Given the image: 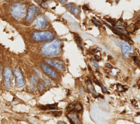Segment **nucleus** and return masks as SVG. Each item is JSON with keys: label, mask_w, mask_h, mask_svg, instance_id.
Here are the masks:
<instances>
[{"label": "nucleus", "mask_w": 140, "mask_h": 124, "mask_svg": "<svg viewBox=\"0 0 140 124\" xmlns=\"http://www.w3.org/2000/svg\"><path fill=\"white\" fill-rule=\"evenodd\" d=\"M53 37V33L48 31L33 32L31 35L32 39L36 42L49 41L52 39Z\"/></svg>", "instance_id": "2"}, {"label": "nucleus", "mask_w": 140, "mask_h": 124, "mask_svg": "<svg viewBox=\"0 0 140 124\" xmlns=\"http://www.w3.org/2000/svg\"><path fill=\"white\" fill-rule=\"evenodd\" d=\"M45 61L49 65L52 66L55 68L61 70L64 67V63L62 61L57 59H47L46 58Z\"/></svg>", "instance_id": "6"}, {"label": "nucleus", "mask_w": 140, "mask_h": 124, "mask_svg": "<svg viewBox=\"0 0 140 124\" xmlns=\"http://www.w3.org/2000/svg\"><path fill=\"white\" fill-rule=\"evenodd\" d=\"M57 103H54L51 105H47L46 106H41L40 107L42 110H54L57 108Z\"/></svg>", "instance_id": "15"}, {"label": "nucleus", "mask_w": 140, "mask_h": 124, "mask_svg": "<svg viewBox=\"0 0 140 124\" xmlns=\"http://www.w3.org/2000/svg\"><path fill=\"white\" fill-rule=\"evenodd\" d=\"M74 37H75V39L77 44V45L80 47V48L81 49H83V44H82V39H81L80 37L79 36V35H78L77 34L74 33Z\"/></svg>", "instance_id": "16"}, {"label": "nucleus", "mask_w": 140, "mask_h": 124, "mask_svg": "<svg viewBox=\"0 0 140 124\" xmlns=\"http://www.w3.org/2000/svg\"><path fill=\"white\" fill-rule=\"evenodd\" d=\"M94 83H95L96 84V85H99V86H101V85L100 83L99 82V81H98V80H97L96 79H95H95L94 80Z\"/></svg>", "instance_id": "26"}, {"label": "nucleus", "mask_w": 140, "mask_h": 124, "mask_svg": "<svg viewBox=\"0 0 140 124\" xmlns=\"http://www.w3.org/2000/svg\"><path fill=\"white\" fill-rule=\"evenodd\" d=\"M26 13L25 6L22 4H14L11 9L12 16L16 19H20L23 17Z\"/></svg>", "instance_id": "3"}, {"label": "nucleus", "mask_w": 140, "mask_h": 124, "mask_svg": "<svg viewBox=\"0 0 140 124\" xmlns=\"http://www.w3.org/2000/svg\"><path fill=\"white\" fill-rule=\"evenodd\" d=\"M40 9L37 7L35 6H30L29 7L27 11V16L26 18V21L27 22L30 21L33 19L35 18V17H37L38 15V14L40 12Z\"/></svg>", "instance_id": "5"}, {"label": "nucleus", "mask_w": 140, "mask_h": 124, "mask_svg": "<svg viewBox=\"0 0 140 124\" xmlns=\"http://www.w3.org/2000/svg\"><path fill=\"white\" fill-rule=\"evenodd\" d=\"M71 124H81L78 115L75 112H70L67 115Z\"/></svg>", "instance_id": "11"}, {"label": "nucleus", "mask_w": 140, "mask_h": 124, "mask_svg": "<svg viewBox=\"0 0 140 124\" xmlns=\"http://www.w3.org/2000/svg\"><path fill=\"white\" fill-rule=\"evenodd\" d=\"M86 83V85H87V89L88 90V91H89L90 93H91L93 95H94V96L95 98L98 97L99 95L97 94L96 92L95 89L93 85L92 82L90 81V80L89 79V80H87Z\"/></svg>", "instance_id": "14"}, {"label": "nucleus", "mask_w": 140, "mask_h": 124, "mask_svg": "<svg viewBox=\"0 0 140 124\" xmlns=\"http://www.w3.org/2000/svg\"><path fill=\"white\" fill-rule=\"evenodd\" d=\"M83 9L84 10H85V11H90V9L89 8V7H88V6L86 5V4H85V5H84V6H83Z\"/></svg>", "instance_id": "24"}, {"label": "nucleus", "mask_w": 140, "mask_h": 124, "mask_svg": "<svg viewBox=\"0 0 140 124\" xmlns=\"http://www.w3.org/2000/svg\"><path fill=\"white\" fill-rule=\"evenodd\" d=\"M41 67L43 71L48 76L53 79H56L57 78V75L56 72L54 71L52 68H50L48 65L42 63L41 65Z\"/></svg>", "instance_id": "7"}, {"label": "nucleus", "mask_w": 140, "mask_h": 124, "mask_svg": "<svg viewBox=\"0 0 140 124\" xmlns=\"http://www.w3.org/2000/svg\"><path fill=\"white\" fill-rule=\"evenodd\" d=\"M138 20H137V22H139V21H140V14H139V15L138 16Z\"/></svg>", "instance_id": "31"}, {"label": "nucleus", "mask_w": 140, "mask_h": 124, "mask_svg": "<svg viewBox=\"0 0 140 124\" xmlns=\"http://www.w3.org/2000/svg\"><path fill=\"white\" fill-rule=\"evenodd\" d=\"M95 59L96 60L98 61H100L101 60V57L98 55H95Z\"/></svg>", "instance_id": "27"}, {"label": "nucleus", "mask_w": 140, "mask_h": 124, "mask_svg": "<svg viewBox=\"0 0 140 124\" xmlns=\"http://www.w3.org/2000/svg\"><path fill=\"white\" fill-rule=\"evenodd\" d=\"M133 60L134 62L138 66L140 67V60L138 59V58L137 56H134Z\"/></svg>", "instance_id": "21"}, {"label": "nucleus", "mask_w": 140, "mask_h": 124, "mask_svg": "<svg viewBox=\"0 0 140 124\" xmlns=\"http://www.w3.org/2000/svg\"><path fill=\"white\" fill-rule=\"evenodd\" d=\"M57 124H67V123H66L65 122H62V121H59L57 123Z\"/></svg>", "instance_id": "30"}, {"label": "nucleus", "mask_w": 140, "mask_h": 124, "mask_svg": "<svg viewBox=\"0 0 140 124\" xmlns=\"http://www.w3.org/2000/svg\"><path fill=\"white\" fill-rule=\"evenodd\" d=\"M60 2H61V3L62 4H64V3H66L67 2V1H59Z\"/></svg>", "instance_id": "29"}, {"label": "nucleus", "mask_w": 140, "mask_h": 124, "mask_svg": "<svg viewBox=\"0 0 140 124\" xmlns=\"http://www.w3.org/2000/svg\"><path fill=\"white\" fill-rule=\"evenodd\" d=\"M83 110V106L80 103L76 102L70 104L67 107V111L70 112L80 113Z\"/></svg>", "instance_id": "9"}, {"label": "nucleus", "mask_w": 140, "mask_h": 124, "mask_svg": "<svg viewBox=\"0 0 140 124\" xmlns=\"http://www.w3.org/2000/svg\"><path fill=\"white\" fill-rule=\"evenodd\" d=\"M51 114L52 115L55 117H58V116H60L62 114V111H54V112H51Z\"/></svg>", "instance_id": "19"}, {"label": "nucleus", "mask_w": 140, "mask_h": 124, "mask_svg": "<svg viewBox=\"0 0 140 124\" xmlns=\"http://www.w3.org/2000/svg\"><path fill=\"white\" fill-rule=\"evenodd\" d=\"M128 89H125L124 86H123L119 84H117V91L119 92H124L127 91Z\"/></svg>", "instance_id": "17"}, {"label": "nucleus", "mask_w": 140, "mask_h": 124, "mask_svg": "<svg viewBox=\"0 0 140 124\" xmlns=\"http://www.w3.org/2000/svg\"><path fill=\"white\" fill-rule=\"evenodd\" d=\"M137 114V115H138V116H140V113H138Z\"/></svg>", "instance_id": "33"}, {"label": "nucleus", "mask_w": 140, "mask_h": 124, "mask_svg": "<svg viewBox=\"0 0 140 124\" xmlns=\"http://www.w3.org/2000/svg\"><path fill=\"white\" fill-rule=\"evenodd\" d=\"M48 23V20L45 16H38L33 21V25L39 28H45L47 26Z\"/></svg>", "instance_id": "4"}, {"label": "nucleus", "mask_w": 140, "mask_h": 124, "mask_svg": "<svg viewBox=\"0 0 140 124\" xmlns=\"http://www.w3.org/2000/svg\"><path fill=\"white\" fill-rule=\"evenodd\" d=\"M101 87H102V91L103 92H104V93H109V92L107 91V89L106 88V87H105L104 85H101Z\"/></svg>", "instance_id": "23"}, {"label": "nucleus", "mask_w": 140, "mask_h": 124, "mask_svg": "<svg viewBox=\"0 0 140 124\" xmlns=\"http://www.w3.org/2000/svg\"><path fill=\"white\" fill-rule=\"evenodd\" d=\"M14 74L16 77V83L18 87H22L25 84L23 76L19 70H15L14 71Z\"/></svg>", "instance_id": "12"}, {"label": "nucleus", "mask_w": 140, "mask_h": 124, "mask_svg": "<svg viewBox=\"0 0 140 124\" xmlns=\"http://www.w3.org/2000/svg\"><path fill=\"white\" fill-rule=\"evenodd\" d=\"M91 21L93 22V23L94 24V25H95L96 26H98V27H101L102 26V24H101V22L99 21V20L96 19V18H94L91 20Z\"/></svg>", "instance_id": "18"}, {"label": "nucleus", "mask_w": 140, "mask_h": 124, "mask_svg": "<svg viewBox=\"0 0 140 124\" xmlns=\"http://www.w3.org/2000/svg\"><path fill=\"white\" fill-rule=\"evenodd\" d=\"M91 62H92L93 65H94V67H96V68L98 69V70H99V69L100 68L99 65L98 64V63H97L96 62V61H95L94 60H93V59H91Z\"/></svg>", "instance_id": "22"}, {"label": "nucleus", "mask_w": 140, "mask_h": 124, "mask_svg": "<svg viewBox=\"0 0 140 124\" xmlns=\"http://www.w3.org/2000/svg\"><path fill=\"white\" fill-rule=\"evenodd\" d=\"M120 47L124 57L128 59L129 54L134 53L133 49L126 42H122L120 44Z\"/></svg>", "instance_id": "8"}, {"label": "nucleus", "mask_w": 140, "mask_h": 124, "mask_svg": "<svg viewBox=\"0 0 140 124\" xmlns=\"http://www.w3.org/2000/svg\"><path fill=\"white\" fill-rule=\"evenodd\" d=\"M61 42L58 39H55L49 42L44 44L41 48L42 53L47 56H54L61 52Z\"/></svg>", "instance_id": "1"}, {"label": "nucleus", "mask_w": 140, "mask_h": 124, "mask_svg": "<svg viewBox=\"0 0 140 124\" xmlns=\"http://www.w3.org/2000/svg\"><path fill=\"white\" fill-rule=\"evenodd\" d=\"M66 7H67L68 8L70 9L71 14H72L73 15H74L77 18H79L80 14V11L77 7L73 6L71 4H69L68 5H67V6Z\"/></svg>", "instance_id": "13"}, {"label": "nucleus", "mask_w": 140, "mask_h": 124, "mask_svg": "<svg viewBox=\"0 0 140 124\" xmlns=\"http://www.w3.org/2000/svg\"><path fill=\"white\" fill-rule=\"evenodd\" d=\"M106 66H107L108 68H109V69H113V67L111 65H110V63H106Z\"/></svg>", "instance_id": "28"}, {"label": "nucleus", "mask_w": 140, "mask_h": 124, "mask_svg": "<svg viewBox=\"0 0 140 124\" xmlns=\"http://www.w3.org/2000/svg\"><path fill=\"white\" fill-rule=\"evenodd\" d=\"M88 68H89V70L90 71H91V67H90V66H88Z\"/></svg>", "instance_id": "32"}, {"label": "nucleus", "mask_w": 140, "mask_h": 124, "mask_svg": "<svg viewBox=\"0 0 140 124\" xmlns=\"http://www.w3.org/2000/svg\"><path fill=\"white\" fill-rule=\"evenodd\" d=\"M79 92L81 95H83L84 93V90L83 89V87H81L79 89Z\"/></svg>", "instance_id": "25"}, {"label": "nucleus", "mask_w": 140, "mask_h": 124, "mask_svg": "<svg viewBox=\"0 0 140 124\" xmlns=\"http://www.w3.org/2000/svg\"><path fill=\"white\" fill-rule=\"evenodd\" d=\"M106 21L109 22V23H110V24H112V26L114 27L115 26V24H116V21L115 20H114L113 19H112L111 18H107L106 19Z\"/></svg>", "instance_id": "20"}, {"label": "nucleus", "mask_w": 140, "mask_h": 124, "mask_svg": "<svg viewBox=\"0 0 140 124\" xmlns=\"http://www.w3.org/2000/svg\"><path fill=\"white\" fill-rule=\"evenodd\" d=\"M12 76V72L10 69L6 68L4 71V85L7 89L11 88V79Z\"/></svg>", "instance_id": "10"}, {"label": "nucleus", "mask_w": 140, "mask_h": 124, "mask_svg": "<svg viewBox=\"0 0 140 124\" xmlns=\"http://www.w3.org/2000/svg\"><path fill=\"white\" fill-rule=\"evenodd\" d=\"M0 78H1V72H0Z\"/></svg>", "instance_id": "34"}]
</instances>
